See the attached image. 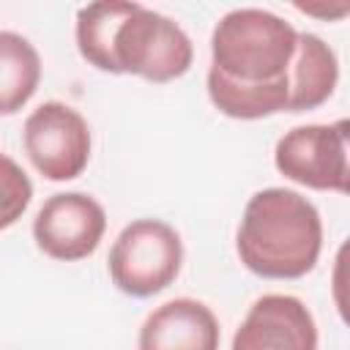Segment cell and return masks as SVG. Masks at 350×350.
<instances>
[{"label": "cell", "instance_id": "1", "mask_svg": "<svg viewBox=\"0 0 350 350\" xmlns=\"http://www.w3.org/2000/svg\"><path fill=\"white\" fill-rule=\"evenodd\" d=\"M74 41L93 68L172 82L191 68L194 46L186 30L139 3H88L77 11Z\"/></svg>", "mask_w": 350, "mask_h": 350}, {"label": "cell", "instance_id": "9", "mask_svg": "<svg viewBox=\"0 0 350 350\" xmlns=\"http://www.w3.org/2000/svg\"><path fill=\"white\" fill-rule=\"evenodd\" d=\"M221 328L213 309L197 298H172L139 325L137 350H219Z\"/></svg>", "mask_w": 350, "mask_h": 350}, {"label": "cell", "instance_id": "4", "mask_svg": "<svg viewBox=\"0 0 350 350\" xmlns=\"http://www.w3.org/2000/svg\"><path fill=\"white\" fill-rule=\"evenodd\" d=\"M183 265V241L161 219H134L115 238L107 268L112 284L131 298H150L167 290Z\"/></svg>", "mask_w": 350, "mask_h": 350}, {"label": "cell", "instance_id": "10", "mask_svg": "<svg viewBox=\"0 0 350 350\" xmlns=\"http://www.w3.org/2000/svg\"><path fill=\"white\" fill-rule=\"evenodd\" d=\"M339 82L336 52L314 33H298L287 68V112H309L325 104Z\"/></svg>", "mask_w": 350, "mask_h": 350}, {"label": "cell", "instance_id": "12", "mask_svg": "<svg viewBox=\"0 0 350 350\" xmlns=\"http://www.w3.org/2000/svg\"><path fill=\"white\" fill-rule=\"evenodd\" d=\"M33 200V183L27 172L5 153H0V230H8L22 219Z\"/></svg>", "mask_w": 350, "mask_h": 350}, {"label": "cell", "instance_id": "11", "mask_svg": "<svg viewBox=\"0 0 350 350\" xmlns=\"http://www.w3.org/2000/svg\"><path fill=\"white\" fill-rule=\"evenodd\" d=\"M41 55L14 30H0V115H16L38 90Z\"/></svg>", "mask_w": 350, "mask_h": 350}, {"label": "cell", "instance_id": "2", "mask_svg": "<svg viewBox=\"0 0 350 350\" xmlns=\"http://www.w3.org/2000/svg\"><path fill=\"white\" fill-rule=\"evenodd\" d=\"M235 252L254 276L301 279L314 271L323 252L320 211L293 189H260L243 208Z\"/></svg>", "mask_w": 350, "mask_h": 350}, {"label": "cell", "instance_id": "5", "mask_svg": "<svg viewBox=\"0 0 350 350\" xmlns=\"http://www.w3.org/2000/svg\"><path fill=\"white\" fill-rule=\"evenodd\" d=\"M347 120L306 123L284 131L273 148L276 170L314 191H347Z\"/></svg>", "mask_w": 350, "mask_h": 350}, {"label": "cell", "instance_id": "7", "mask_svg": "<svg viewBox=\"0 0 350 350\" xmlns=\"http://www.w3.org/2000/svg\"><path fill=\"white\" fill-rule=\"evenodd\" d=\"M107 230V213L101 202L85 191H57L44 200L33 219L36 246L63 262L90 257Z\"/></svg>", "mask_w": 350, "mask_h": 350}, {"label": "cell", "instance_id": "6", "mask_svg": "<svg viewBox=\"0 0 350 350\" xmlns=\"http://www.w3.org/2000/svg\"><path fill=\"white\" fill-rule=\"evenodd\" d=\"M22 145L46 180H74L90 161V126L74 107L44 101L25 118Z\"/></svg>", "mask_w": 350, "mask_h": 350}, {"label": "cell", "instance_id": "3", "mask_svg": "<svg viewBox=\"0 0 350 350\" xmlns=\"http://www.w3.org/2000/svg\"><path fill=\"white\" fill-rule=\"evenodd\" d=\"M298 30L265 8H232L211 33L213 74L252 88L287 82Z\"/></svg>", "mask_w": 350, "mask_h": 350}, {"label": "cell", "instance_id": "8", "mask_svg": "<svg viewBox=\"0 0 350 350\" xmlns=\"http://www.w3.org/2000/svg\"><path fill=\"white\" fill-rule=\"evenodd\" d=\"M230 350H317V323L295 295H260L241 320Z\"/></svg>", "mask_w": 350, "mask_h": 350}]
</instances>
